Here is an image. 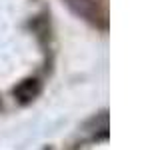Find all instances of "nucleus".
Returning <instances> with one entry per match:
<instances>
[{
  "instance_id": "nucleus-1",
  "label": "nucleus",
  "mask_w": 160,
  "mask_h": 150,
  "mask_svg": "<svg viewBox=\"0 0 160 150\" xmlns=\"http://www.w3.org/2000/svg\"><path fill=\"white\" fill-rule=\"evenodd\" d=\"M38 92H40V84H38V80H34V78L24 80V82H20L18 86L14 88V94H16V96L22 100V102H26V100L34 98Z\"/></svg>"
}]
</instances>
